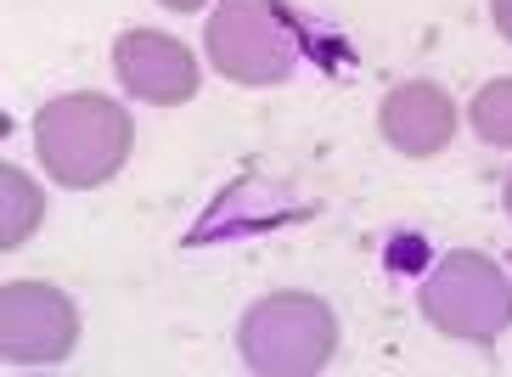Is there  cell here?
I'll use <instances>...</instances> for the list:
<instances>
[{
    "instance_id": "1",
    "label": "cell",
    "mask_w": 512,
    "mask_h": 377,
    "mask_svg": "<svg viewBox=\"0 0 512 377\" xmlns=\"http://www.w3.org/2000/svg\"><path fill=\"white\" fill-rule=\"evenodd\" d=\"M130 147H136V124L113 96L74 91V96H51L34 113V152H40L51 181L68 186V192L107 186L130 164Z\"/></svg>"
},
{
    "instance_id": "2",
    "label": "cell",
    "mask_w": 512,
    "mask_h": 377,
    "mask_svg": "<svg viewBox=\"0 0 512 377\" xmlns=\"http://www.w3.org/2000/svg\"><path fill=\"white\" fill-rule=\"evenodd\" d=\"M203 51L231 85L271 91L293 79L304 57V34L282 0H220L203 29Z\"/></svg>"
},
{
    "instance_id": "3",
    "label": "cell",
    "mask_w": 512,
    "mask_h": 377,
    "mask_svg": "<svg viewBox=\"0 0 512 377\" xmlns=\"http://www.w3.org/2000/svg\"><path fill=\"white\" fill-rule=\"evenodd\" d=\"M237 355L259 377H316L338 355V316L316 293H265L237 321Z\"/></svg>"
},
{
    "instance_id": "4",
    "label": "cell",
    "mask_w": 512,
    "mask_h": 377,
    "mask_svg": "<svg viewBox=\"0 0 512 377\" xmlns=\"http://www.w3.org/2000/svg\"><path fill=\"white\" fill-rule=\"evenodd\" d=\"M417 310L428 316V327L456 338V344L490 349L512 327V276L490 254L451 248L434 271L422 276Z\"/></svg>"
},
{
    "instance_id": "5",
    "label": "cell",
    "mask_w": 512,
    "mask_h": 377,
    "mask_svg": "<svg viewBox=\"0 0 512 377\" xmlns=\"http://www.w3.org/2000/svg\"><path fill=\"white\" fill-rule=\"evenodd\" d=\"M79 344V310L51 282L0 287V355L12 366H62Z\"/></svg>"
},
{
    "instance_id": "6",
    "label": "cell",
    "mask_w": 512,
    "mask_h": 377,
    "mask_svg": "<svg viewBox=\"0 0 512 377\" xmlns=\"http://www.w3.org/2000/svg\"><path fill=\"white\" fill-rule=\"evenodd\" d=\"M113 74L147 107H181L197 96V57L164 29H124L113 40Z\"/></svg>"
},
{
    "instance_id": "7",
    "label": "cell",
    "mask_w": 512,
    "mask_h": 377,
    "mask_svg": "<svg viewBox=\"0 0 512 377\" xmlns=\"http://www.w3.org/2000/svg\"><path fill=\"white\" fill-rule=\"evenodd\" d=\"M377 130L400 158H434L456 136V102L434 79H406L377 107Z\"/></svg>"
},
{
    "instance_id": "8",
    "label": "cell",
    "mask_w": 512,
    "mask_h": 377,
    "mask_svg": "<svg viewBox=\"0 0 512 377\" xmlns=\"http://www.w3.org/2000/svg\"><path fill=\"white\" fill-rule=\"evenodd\" d=\"M0 203H6L0 209V248H23L34 237V226L46 220V197L17 164H6L0 169Z\"/></svg>"
},
{
    "instance_id": "9",
    "label": "cell",
    "mask_w": 512,
    "mask_h": 377,
    "mask_svg": "<svg viewBox=\"0 0 512 377\" xmlns=\"http://www.w3.org/2000/svg\"><path fill=\"white\" fill-rule=\"evenodd\" d=\"M467 119H473V136L484 147H512V79H490L473 107H467Z\"/></svg>"
},
{
    "instance_id": "10",
    "label": "cell",
    "mask_w": 512,
    "mask_h": 377,
    "mask_svg": "<svg viewBox=\"0 0 512 377\" xmlns=\"http://www.w3.org/2000/svg\"><path fill=\"white\" fill-rule=\"evenodd\" d=\"M490 23H496L501 40H512V0H490Z\"/></svg>"
},
{
    "instance_id": "11",
    "label": "cell",
    "mask_w": 512,
    "mask_h": 377,
    "mask_svg": "<svg viewBox=\"0 0 512 377\" xmlns=\"http://www.w3.org/2000/svg\"><path fill=\"white\" fill-rule=\"evenodd\" d=\"M158 6H164V12H203L209 0H158Z\"/></svg>"
},
{
    "instance_id": "12",
    "label": "cell",
    "mask_w": 512,
    "mask_h": 377,
    "mask_svg": "<svg viewBox=\"0 0 512 377\" xmlns=\"http://www.w3.org/2000/svg\"><path fill=\"white\" fill-rule=\"evenodd\" d=\"M501 209H507V220H512V175H507V186H501Z\"/></svg>"
},
{
    "instance_id": "13",
    "label": "cell",
    "mask_w": 512,
    "mask_h": 377,
    "mask_svg": "<svg viewBox=\"0 0 512 377\" xmlns=\"http://www.w3.org/2000/svg\"><path fill=\"white\" fill-rule=\"evenodd\" d=\"M507 265H512V248H507Z\"/></svg>"
}]
</instances>
